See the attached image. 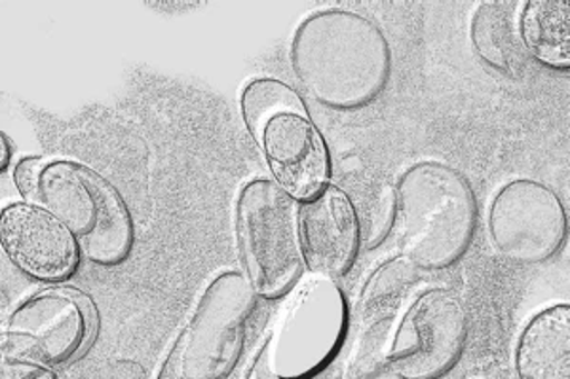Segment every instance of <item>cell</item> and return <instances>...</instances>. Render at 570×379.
<instances>
[{"label": "cell", "mask_w": 570, "mask_h": 379, "mask_svg": "<svg viewBox=\"0 0 570 379\" xmlns=\"http://www.w3.org/2000/svg\"><path fill=\"white\" fill-rule=\"evenodd\" d=\"M282 114L306 117L305 103L289 86L274 78H257L242 93V117L257 141L266 123Z\"/></svg>", "instance_id": "obj_17"}, {"label": "cell", "mask_w": 570, "mask_h": 379, "mask_svg": "<svg viewBox=\"0 0 570 379\" xmlns=\"http://www.w3.org/2000/svg\"><path fill=\"white\" fill-rule=\"evenodd\" d=\"M10 161H12V144L8 141V137L0 131V173L7 171Z\"/></svg>", "instance_id": "obj_22"}, {"label": "cell", "mask_w": 570, "mask_h": 379, "mask_svg": "<svg viewBox=\"0 0 570 379\" xmlns=\"http://www.w3.org/2000/svg\"><path fill=\"white\" fill-rule=\"evenodd\" d=\"M45 166V158L26 156L13 168V184L27 203H39L40 174Z\"/></svg>", "instance_id": "obj_19"}, {"label": "cell", "mask_w": 570, "mask_h": 379, "mask_svg": "<svg viewBox=\"0 0 570 379\" xmlns=\"http://www.w3.org/2000/svg\"><path fill=\"white\" fill-rule=\"evenodd\" d=\"M348 327L344 295L331 279L303 285L271 335V360L289 379L320 376L337 353Z\"/></svg>", "instance_id": "obj_6"}, {"label": "cell", "mask_w": 570, "mask_h": 379, "mask_svg": "<svg viewBox=\"0 0 570 379\" xmlns=\"http://www.w3.org/2000/svg\"><path fill=\"white\" fill-rule=\"evenodd\" d=\"M298 222L301 251L316 276L333 281L351 270L362 245V228L346 193L322 188L301 207Z\"/></svg>", "instance_id": "obj_11"}, {"label": "cell", "mask_w": 570, "mask_h": 379, "mask_svg": "<svg viewBox=\"0 0 570 379\" xmlns=\"http://www.w3.org/2000/svg\"><path fill=\"white\" fill-rule=\"evenodd\" d=\"M236 232L249 283L278 298L303 271L298 217L292 196L273 180L247 182L236 206Z\"/></svg>", "instance_id": "obj_5"}, {"label": "cell", "mask_w": 570, "mask_h": 379, "mask_svg": "<svg viewBox=\"0 0 570 379\" xmlns=\"http://www.w3.org/2000/svg\"><path fill=\"white\" fill-rule=\"evenodd\" d=\"M515 2H483L473 12L470 39L483 63L504 77L519 80L527 71V53L519 32Z\"/></svg>", "instance_id": "obj_14"}, {"label": "cell", "mask_w": 570, "mask_h": 379, "mask_svg": "<svg viewBox=\"0 0 570 379\" xmlns=\"http://www.w3.org/2000/svg\"><path fill=\"white\" fill-rule=\"evenodd\" d=\"M255 302L257 296L247 277L238 271L215 277L156 379H227L244 353Z\"/></svg>", "instance_id": "obj_4"}, {"label": "cell", "mask_w": 570, "mask_h": 379, "mask_svg": "<svg viewBox=\"0 0 570 379\" xmlns=\"http://www.w3.org/2000/svg\"><path fill=\"white\" fill-rule=\"evenodd\" d=\"M0 249L27 277L66 281L78 268V245L66 226L40 203L18 201L0 211Z\"/></svg>", "instance_id": "obj_10"}, {"label": "cell", "mask_w": 570, "mask_h": 379, "mask_svg": "<svg viewBox=\"0 0 570 379\" xmlns=\"http://www.w3.org/2000/svg\"><path fill=\"white\" fill-rule=\"evenodd\" d=\"M489 233L494 249L508 260L542 263L563 249L569 222L558 193L537 180L518 179L497 193Z\"/></svg>", "instance_id": "obj_8"}, {"label": "cell", "mask_w": 570, "mask_h": 379, "mask_svg": "<svg viewBox=\"0 0 570 379\" xmlns=\"http://www.w3.org/2000/svg\"><path fill=\"white\" fill-rule=\"evenodd\" d=\"M0 365H2V360H0Z\"/></svg>", "instance_id": "obj_23"}, {"label": "cell", "mask_w": 570, "mask_h": 379, "mask_svg": "<svg viewBox=\"0 0 570 379\" xmlns=\"http://www.w3.org/2000/svg\"><path fill=\"white\" fill-rule=\"evenodd\" d=\"M519 32L527 53L540 63L569 71L570 7L558 0H531L519 16Z\"/></svg>", "instance_id": "obj_15"}, {"label": "cell", "mask_w": 570, "mask_h": 379, "mask_svg": "<svg viewBox=\"0 0 570 379\" xmlns=\"http://www.w3.org/2000/svg\"><path fill=\"white\" fill-rule=\"evenodd\" d=\"M421 270L405 258L384 262L371 276L362 296V317L365 322L394 319L397 311L421 289Z\"/></svg>", "instance_id": "obj_16"}, {"label": "cell", "mask_w": 570, "mask_h": 379, "mask_svg": "<svg viewBox=\"0 0 570 379\" xmlns=\"http://www.w3.org/2000/svg\"><path fill=\"white\" fill-rule=\"evenodd\" d=\"M478 201L466 177L438 161L416 163L395 187L394 241L419 270H445L472 247Z\"/></svg>", "instance_id": "obj_2"}, {"label": "cell", "mask_w": 570, "mask_h": 379, "mask_svg": "<svg viewBox=\"0 0 570 379\" xmlns=\"http://www.w3.org/2000/svg\"><path fill=\"white\" fill-rule=\"evenodd\" d=\"M394 322V319H384L363 325L343 379H402L389 359Z\"/></svg>", "instance_id": "obj_18"}, {"label": "cell", "mask_w": 570, "mask_h": 379, "mask_svg": "<svg viewBox=\"0 0 570 379\" xmlns=\"http://www.w3.org/2000/svg\"><path fill=\"white\" fill-rule=\"evenodd\" d=\"M0 379H58L48 368L35 367L27 362H2Z\"/></svg>", "instance_id": "obj_20"}, {"label": "cell", "mask_w": 570, "mask_h": 379, "mask_svg": "<svg viewBox=\"0 0 570 379\" xmlns=\"http://www.w3.org/2000/svg\"><path fill=\"white\" fill-rule=\"evenodd\" d=\"M466 306L451 290L432 289L416 298L395 328L390 365L402 379L445 378L466 351Z\"/></svg>", "instance_id": "obj_7"}, {"label": "cell", "mask_w": 570, "mask_h": 379, "mask_svg": "<svg viewBox=\"0 0 570 379\" xmlns=\"http://www.w3.org/2000/svg\"><path fill=\"white\" fill-rule=\"evenodd\" d=\"M289 61L301 88L331 110H357L389 88L394 58L383 29L362 13L322 10L293 34Z\"/></svg>", "instance_id": "obj_1"}, {"label": "cell", "mask_w": 570, "mask_h": 379, "mask_svg": "<svg viewBox=\"0 0 570 379\" xmlns=\"http://www.w3.org/2000/svg\"><path fill=\"white\" fill-rule=\"evenodd\" d=\"M519 379H570V308L559 303L538 313L519 338Z\"/></svg>", "instance_id": "obj_13"}, {"label": "cell", "mask_w": 570, "mask_h": 379, "mask_svg": "<svg viewBox=\"0 0 570 379\" xmlns=\"http://www.w3.org/2000/svg\"><path fill=\"white\" fill-rule=\"evenodd\" d=\"M247 379H289L279 376L273 367V360H271V343L268 340L265 341V346L261 348L257 359L253 362L252 370L247 373ZM301 379H322L320 376H311V378Z\"/></svg>", "instance_id": "obj_21"}, {"label": "cell", "mask_w": 570, "mask_h": 379, "mask_svg": "<svg viewBox=\"0 0 570 379\" xmlns=\"http://www.w3.org/2000/svg\"><path fill=\"white\" fill-rule=\"evenodd\" d=\"M39 203L66 226L91 263L115 268L130 257L136 243L130 211L98 171L72 160L46 161Z\"/></svg>", "instance_id": "obj_3"}, {"label": "cell", "mask_w": 570, "mask_h": 379, "mask_svg": "<svg viewBox=\"0 0 570 379\" xmlns=\"http://www.w3.org/2000/svg\"><path fill=\"white\" fill-rule=\"evenodd\" d=\"M274 177L285 192L308 200L330 177V152L318 129L298 114H282L266 123L259 139Z\"/></svg>", "instance_id": "obj_12"}, {"label": "cell", "mask_w": 570, "mask_h": 379, "mask_svg": "<svg viewBox=\"0 0 570 379\" xmlns=\"http://www.w3.org/2000/svg\"><path fill=\"white\" fill-rule=\"evenodd\" d=\"M90 335L85 306L67 292L33 296L8 317L2 349L8 357L35 367H58L82 349Z\"/></svg>", "instance_id": "obj_9"}]
</instances>
